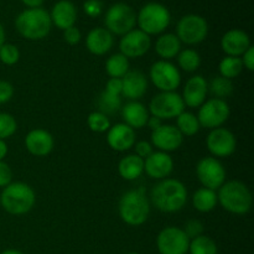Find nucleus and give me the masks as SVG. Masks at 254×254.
<instances>
[{
  "instance_id": "nucleus-51",
  "label": "nucleus",
  "mask_w": 254,
  "mask_h": 254,
  "mask_svg": "<svg viewBox=\"0 0 254 254\" xmlns=\"http://www.w3.org/2000/svg\"><path fill=\"white\" fill-rule=\"evenodd\" d=\"M0 254H25V253L21 252V251H19V250H15V248H9V250L2 251Z\"/></svg>"
},
{
  "instance_id": "nucleus-50",
  "label": "nucleus",
  "mask_w": 254,
  "mask_h": 254,
  "mask_svg": "<svg viewBox=\"0 0 254 254\" xmlns=\"http://www.w3.org/2000/svg\"><path fill=\"white\" fill-rule=\"evenodd\" d=\"M5 42H6V32H5V29L4 26H2V24L0 22V47H1Z\"/></svg>"
},
{
  "instance_id": "nucleus-43",
  "label": "nucleus",
  "mask_w": 254,
  "mask_h": 254,
  "mask_svg": "<svg viewBox=\"0 0 254 254\" xmlns=\"http://www.w3.org/2000/svg\"><path fill=\"white\" fill-rule=\"evenodd\" d=\"M14 97V86L9 81L0 79V104H5Z\"/></svg>"
},
{
  "instance_id": "nucleus-14",
  "label": "nucleus",
  "mask_w": 254,
  "mask_h": 254,
  "mask_svg": "<svg viewBox=\"0 0 254 254\" xmlns=\"http://www.w3.org/2000/svg\"><path fill=\"white\" fill-rule=\"evenodd\" d=\"M206 146L213 158H228L237 149V139L230 129L221 127L210 130L206 138Z\"/></svg>"
},
{
  "instance_id": "nucleus-30",
  "label": "nucleus",
  "mask_w": 254,
  "mask_h": 254,
  "mask_svg": "<svg viewBox=\"0 0 254 254\" xmlns=\"http://www.w3.org/2000/svg\"><path fill=\"white\" fill-rule=\"evenodd\" d=\"M176 128L183 134V136H192L200 131L201 126L198 122L197 116L192 112L184 111L180 116L176 118Z\"/></svg>"
},
{
  "instance_id": "nucleus-23",
  "label": "nucleus",
  "mask_w": 254,
  "mask_h": 254,
  "mask_svg": "<svg viewBox=\"0 0 254 254\" xmlns=\"http://www.w3.org/2000/svg\"><path fill=\"white\" fill-rule=\"evenodd\" d=\"M52 26H56L60 30H66L68 27L74 26L78 17L77 7L71 0H59L52 6L50 11Z\"/></svg>"
},
{
  "instance_id": "nucleus-26",
  "label": "nucleus",
  "mask_w": 254,
  "mask_h": 254,
  "mask_svg": "<svg viewBox=\"0 0 254 254\" xmlns=\"http://www.w3.org/2000/svg\"><path fill=\"white\" fill-rule=\"evenodd\" d=\"M183 44L180 42L179 37L173 32L161 34L155 41V52L164 61H170L175 59L181 51Z\"/></svg>"
},
{
  "instance_id": "nucleus-27",
  "label": "nucleus",
  "mask_w": 254,
  "mask_h": 254,
  "mask_svg": "<svg viewBox=\"0 0 254 254\" xmlns=\"http://www.w3.org/2000/svg\"><path fill=\"white\" fill-rule=\"evenodd\" d=\"M118 173L126 181H134L144 173V160L135 154H128L121 159L118 164Z\"/></svg>"
},
{
  "instance_id": "nucleus-11",
  "label": "nucleus",
  "mask_w": 254,
  "mask_h": 254,
  "mask_svg": "<svg viewBox=\"0 0 254 254\" xmlns=\"http://www.w3.org/2000/svg\"><path fill=\"white\" fill-rule=\"evenodd\" d=\"M151 83L160 92H176L181 84L180 69L170 61L154 62L149 71Z\"/></svg>"
},
{
  "instance_id": "nucleus-39",
  "label": "nucleus",
  "mask_w": 254,
  "mask_h": 254,
  "mask_svg": "<svg viewBox=\"0 0 254 254\" xmlns=\"http://www.w3.org/2000/svg\"><path fill=\"white\" fill-rule=\"evenodd\" d=\"M183 231L188 236L189 240H193V238L203 235L205 227H203V223L200 220H197V218H191V220H189L185 223Z\"/></svg>"
},
{
  "instance_id": "nucleus-1",
  "label": "nucleus",
  "mask_w": 254,
  "mask_h": 254,
  "mask_svg": "<svg viewBox=\"0 0 254 254\" xmlns=\"http://www.w3.org/2000/svg\"><path fill=\"white\" fill-rule=\"evenodd\" d=\"M188 198V188L183 181L166 178L153 186L149 201L160 212L175 213L185 207Z\"/></svg>"
},
{
  "instance_id": "nucleus-45",
  "label": "nucleus",
  "mask_w": 254,
  "mask_h": 254,
  "mask_svg": "<svg viewBox=\"0 0 254 254\" xmlns=\"http://www.w3.org/2000/svg\"><path fill=\"white\" fill-rule=\"evenodd\" d=\"M122 89H123L122 78H109L108 82L106 83L104 92H107L109 94H113V96L122 97Z\"/></svg>"
},
{
  "instance_id": "nucleus-24",
  "label": "nucleus",
  "mask_w": 254,
  "mask_h": 254,
  "mask_svg": "<svg viewBox=\"0 0 254 254\" xmlns=\"http://www.w3.org/2000/svg\"><path fill=\"white\" fill-rule=\"evenodd\" d=\"M114 45V36L106 27H94L86 36V49L94 56L108 54Z\"/></svg>"
},
{
  "instance_id": "nucleus-2",
  "label": "nucleus",
  "mask_w": 254,
  "mask_h": 254,
  "mask_svg": "<svg viewBox=\"0 0 254 254\" xmlns=\"http://www.w3.org/2000/svg\"><path fill=\"white\" fill-rule=\"evenodd\" d=\"M36 203V193L34 189L22 181H12L1 189L0 206L6 213L12 216H22L29 213Z\"/></svg>"
},
{
  "instance_id": "nucleus-37",
  "label": "nucleus",
  "mask_w": 254,
  "mask_h": 254,
  "mask_svg": "<svg viewBox=\"0 0 254 254\" xmlns=\"http://www.w3.org/2000/svg\"><path fill=\"white\" fill-rule=\"evenodd\" d=\"M17 130V122L14 116L0 112V140L11 138Z\"/></svg>"
},
{
  "instance_id": "nucleus-19",
  "label": "nucleus",
  "mask_w": 254,
  "mask_h": 254,
  "mask_svg": "<svg viewBox=\"0 0 254 254\" xmlns=\"http://www.w3.org/2000/svg\"><path fill=\"white\" fill-rule=\"evenodd\" d=\"M135 141V130L124 123L111 126V128L107 131V144L112 150L118 151V153H124L133 149Z\"/></svg>"
},
{
  "instance_id": "nucleus-46",
  "label": "nucleus",
  "mask_w": 254,
  "mask_h": 254,
  "mask_svg": "<svg viewBox=\"0 0 254 254\" xmlns=\"http://www.w3.org/2000/svg\"><path fill=\"white\" fill-rule=\"evenodd\" d=\"M241 61H242L243 68L247 71L253 72L254 71V47L251 46L245 54L241 56Z\"/></svg>"
},
{
  "instance_id": "nucleus-47",
  "label": "nucleus",
  "mask_w": 254,
  "mask_h": 254,
  "mask_svg": "<svg viewBox=\"0 0 254 254\" xmlns=\"http://www.w3.org/2000/svg\"><path fill=\"white\" fill-rule=\"evenodd\" d=\"M163 124L164 123H163V121H161V119L156 118V117H154V116H150V117H149L148 122H146L145 127H148V128L150 129L151 131H154V130H156L158 128H160Z\"/></svg>"
},
{
  "instance_id": "nucleus-29",
  "label": "nucleus",
  "mask_w": 254,
  "mask_h": 254,
  "mask_svg": "<svg viewBox=\"0 0 254 254\" xmlns=\"http://www.w3.org/2000/svg\"><path fill=\"white\" fill-rule=\"evenodd\" d=\"M130 71V62L121 52L113 54L106 61V72L111 78H123Z\"/></svg>"
},
{
  "instance_id": "nucleus-34",
  "label": "nucleus",
  "mask_w": 254,
  "mask_h": 254,
  "mask_svg": "<svg viewBox=\"0 0 254 254\" xmlns=\"http://www.w3.org/2000/svg\"><path fill=\"white\" fill-rule=\"evenodd\" d=\"M235 91L233 82L222 76H217L208 83V93L212 98L225 99L230 97Z\"/></svg>"
},
{
  "instance_id": "nucleus-49",
  "label": "nucleus",
  "mask_w": 254,
  "mask_h": 254,
  "mask_svg": "<svg viewBox=\"0 0 254 254\" xmlns=\"http://www.w3.org/2000/svg\"><path fill=\"white\" fill-rule=\"evenodd\" d=\"M7 151H9V148H7L6 141L0 140V161H4L7 155Z\"/></svg>"
},
{
  "instance_id": "nucleus-13",
  "label": "nucleus",
  "mask_w": 254,
  "mask_h": 254,
  "mask_svg": "<svg viewBox=\"0 0 254 254\" xmlns=\"http://www.w3.org/2000/svg\"><path fill=\"white\" fill-rule=\"evenodd\" d=\"M190 240L183 228L168 226L159 232L156 248L159 254H188Z\"/></svg>"
},
{
  "instance_id": "nucleus-52",
  "label": "nucleus",
  "mask_w": 254,
  "mask_h": 254,
  "mask_svg": "<svg viewBox=\"0 0 254 254\" xmlns=\"http://www.w3.org/2000/svg\"><path fill=\"white\" fill-rule=\"evenodd\" d=\"M127 254H140V253H138V252H129V253H127Z\"/></svg>"
},
{
  "instance_id": "nucleus-21",
  "label": "nucleus",
  "mask_w": 254,
  "mask_h": 254,
  "mask_svg": "<svg viewBox=\"0 0 254 254\" xmlns=\"http://www.w3.org/2000/svg\"><path fill=\"white\" fill-rule=\"evenodd\" d=\"M251 46V37L245 30L231 29L221 37V49L226 56L241 57Z\"/></svg>"
},
{
  "instance_id": "nucleus-3",
  "label": "nucleus",
  "mask_w": 254,
  "mask_h": 254,
  "mask_svg": "<svg viewBox=\"0 0 254 254\" xmlns=\"http://www.w3.org/2000/svg\"><path fill=\"white\" fill-rule=\"evenodd\" d=\"M119 217L126 225L138 227L150 216V201L143 188L133 189L122 195L118 203Z\"/></svg>"
},
{
  "instance_id": "nucleus-25",
  "label": "nucleus",
  "mask_w": 254,
  "mask_h": 254,
  "mask_svg": "<svg viewBox=\"0 0 254 254\" xmlns=\"http://www.w3.org/2000/svg\"><path fill=\"white\" fill-rule=\"evenodd\" d=\"M121 114L123 118V123L130 127L134 130L144 128L150 117L148 107H145L139 101L127 102L124 106H122Z\"/></svg>"
},
{
  "instance_id": "nucleus-12",
  "label": "nucleus",
  "mask_w": 254,
  "mask_h": 254,
  "mask_svg": "<svg viewBox=\"0 0 254 254\" xmlns=\"http://www.w3.org/2000/svg\"><path fill=\"white\" fill-rule=\"evenodd\" d=\"M226 169L218 159L205 156L196 165V176L202 188L217 191L226 183Z\"/></svg>"
},
{
  "instance_id": "nucleus-20",
  "label": "nucleus",
  "mask_w": 254,
  "mask_h": 254,
  "mask_svg": "<svg viewBox=\"0 0 254 254\" xmlns=\"http://www.w3.org/2000/svg\"><path fill=\"white\" fill-rule=\"evenodd\" d=\"M25 148L31 155L44 158L54 150L55 139L52 134L45 129H32L25 136Z\"/></svg>"
},
{
  "instance_id": "nucleus-31",
  "label": "nucleus",
  "mask_w": 254,
  "mask_h": 254,
  "mask_svg": "<svg viewBox=\"0 0 254 254\" xmlns=\"http://www.w3.org/2000/svg\"><path fill=\"white\" fill-rule=\"evenodd\" d=\"M178 59V68L183 71L192 73L196 72L201 66V56L196 50L193 49H185L181 50L179 55L176 56Z\"/></svg>"
},
{
  "instance_id": "nucleus-9",
  "label": "nucleus",
  "mask_w": 254,
  "mask_h": 254,
  "mask_svg": "<svg viewBox=\"0 0 254 254\" xmlns=\"http://www.w3.org/2000/svg\"><path fill=\"white\" fill-rule=\"evenodd\" d=\"M148 109L150 116L161 121H170L185 111V104L178 92H160L151 98Z\"/></svg>"
},
{
  "instance_id": "nucleus-4",
  "label": "nucleus",
  "mask_w": 254,
  "mask_h": 254,
  "mask_svg": "<svg viewBox=\"0 0 254 254\" xmlns=\"http://www.w3.org/2000/svg\"><path fill=\"white\" fill-rule=\"evenodd\" d=\"M217 200L223 210L237 216L248 213L253 206L250 188L240 180L226 181L217 190Z\"/></svg>"
},
{
  "instance_id": "nucleus-15",
  "label": "nucleus",
  "mask_w": 254,
  "mask_h": 254,
  "mask_svg": "<svg viewBox=\"0 0 254 254\" xmlns=\"http://www.w3.org/2000/svg\"><path fill=\"white\" fill-rule=\"evenodd\" d=\"M151 47V37L139 29H133L123 35L119 41V52L130 59H140L149 52Z\"/></svg>"
},
{
  "instance_id": "nucleus-35",
  "label": "nucleus",
  "mask_w": 254,
  "mask_h": 254,
  "mask_svg": "<svg viewBox=\"0 0 254 254\" xmlns=\"http://www.w3.org/2000/svg\"><path fill=\"white\" fill-rule=\"evenodd\" d=\"M122 106H123V104H122L121 96H113V94H109L104 91L99 94L98 111L104 113L106 116L117 113L118 111H121Z\"/></svg>"
},
{
  "instance_id": "nucleus-7",
  "label": "nucleus",
  "mask_w": 254,
  "mask_h": 254,
  "mask_svg": "<svg viewBox=\"0 0 254 254\" xmlns=\"http://www.w3.org/2000/svg\"><path fill=\"white\" fill-rule=\"evenodd\" d=\"M106 29L116 36L128 34L136 25V12L133 7L126 2H116L111 5L104 15Z\"/></svg>"
},
{
  "instance_id": "nucleus-6",
  "label": "nucleus",
  "mask_w": 254,
  "mask_h": 254,
  "mask_svg": "<svg viewBox=\"0 0 254 254\" xmlns=\"http://www.w3.org/2000/svg\"><path fill=\"white\" fill-rule=\"evenodd\" d=\"M171 22V14L168 7L161 2H146L139 12H136L138 29L146 35H161Z\"/></svg>"
},
{
  "instance_id": "nucleus-38",
  "label": "nucleus",
  "mask_w": 254,
  "mask_h": 254,
  "mask_svg": "<svg viewBox=\"0 0 254 254\" xmlns=\"http://www.w3.org/2000/svg\"><path fill=\"white\" fill-rule=\"evenodd\" d=\"M20 60V50L16 45L5 42L0 47V62L5 66H14Z\"/></svg>"
},
{
  "instance_id": "nucleus-32",
  "label": "nucleus",
  "mask_w": 254,
  "mask_h": 254,
  "mask_svg": "<svg viewBox=\"0 0 254 254\" xmlns=\"http://www.w3.org/2000/svg\"><path fill=\"white\" fill-rule=\"evenodd\" d=\"M243 64L241 61V57H233V56H226L218 64V72L220 76L225 77V78L231 79L237 78L243 71Z\"/></svg>"
},
{
  "instance_id": "nucleus-16",
  "label": "nucleus",
  "mask_w": 254,
  "mask_h": 254,
  "mask_svg": "<svg viewBox=\"0 0 254 254\" xmlns=\"http://www.w3.org/2000/svg\"><path fill=\"white\" fill-rule=\"evenodd\" d=\"M150 143L159 151L170 154L181 148L184 143V136L175 126L163 124L160 128L151 131Z\"/></svg>"
},
{
  "instance_id": "nucleus-22",
  "label": "nucleus",
  "mask_w": 254,
  "mask_h": 254,
  "mask_svg": "<svg viewBox=\"0 0 254 254\" xmlns=\"http://www.w3.org/2000/svg\"><path fill=\"white\" fill-rule=\"evenodd\" d=\"M122 97L128 101H139L148 91V77L139 69H130L122 78Z\"/></svg>"
},
{
  "instance_id": "nucleus-28",
  "label": "nucleus",
  "mask_w": 254,
  "mask_h": 254,
  "mask_svg": "<svg viewBox=\"0 0 254 254\" xmlns=\"http://www.w3.org/2000/svg\"><path fill=\"white\" fill-rule=\"evenodd\" d=\"M218 205L217 192L206 188H200L193 192L192 206L201 213L211 212Z\"/></svg>"
},
{
  "instance_id": "nucleus-33",
  "label": "nucleus",
  "mask_w": 254,
  "mask_h": 254,
  "mask_svg": "<svg viewBox=\"0 0 254 254\" xmlns=\"http://www.w3.org/2000/svg\"><path fill=\"white\" fill-rule=\"evenodd\" d=\"M189 254H218V247L215 240L206 235L190 240Z\"/></svg>"
},
{
  "instance_id": "nucleus-17",
  "label": "nucleus",
  "mask_w": 254,
  "mask_h": 254,
  "mask_svg": "<svg viewBox=\"0 0 254 254\" xmlns=\"http://www.w3.org/2000/svg\"><path fill=\"white\" fill-rule=\"evenodd\" d=\"M208 94V82L205 77L200 74L190 77L186 81L185 86L183 88V98L185 107L189 108H198L202 106L203 102L207 99Z\"/></svg>"
},
{
  "instance_id": "nucleus-42",
  "label": "nucleus",
  "mask_w": 254,
  "mask_h": 254,
  "mask_svg": "<svg viewBox=\"0 0 254 254\" xmlns=\"http://www.w3.org/2000/svg\"><path fill=\"white\" fill-rule=\"evenodd\" d=\"M64 40L67 42V44L71 45V46L78 45L82 40L81 30H79L76 25L64 30Z\"/></svg>"
},
{
  "instance_id": "nucleus-10",
  "label": "nucleus",
  "mask_w": 254,
  "mask_h": 254,
  "mask_svg": "<svg viewBox=\"0 0 254 254\" xmlns=\"http://www.w3.org/2000/svg\"><path fill=\"white\" fill-rule=\"evenodd\" d=\"M197 116L201 128H207L210 130L221 128L231 116V108L226 99L210 98L206 99L202 106L198 107Z\"/></svg>"
},
{
  "instance_id": "nucleus-36",
  "label": "nucleus",
  "mask_w": 254,
  "mask_h": 254,
  "mask_svg": "<svg viewBox=\"0 0 254 254\" xmlns=\"http://www.w3.org/2000/svg\"><path fill=\"white\" fill-rule=\"evenodd\" d=\"M87 126H88V128L93 133L102 134L107 133L112 124L108 116H106V114L99 111H94L89 113V116L87 117Z\"/></svg>"
},
{
  "instance_id": "nucleus-18",
  "label": "nucleus",
  "mask_w": 254,
  "mask_h": 254,
  "mask_svg": "<svg viewBox=\"0 0 254 254\" xmlns=\"http://www.w3.org/2000/svg\"><path fill=\"white\" fill-rule=\"evenodd\" d=\"M174 170V159L164 151H154L144 160V173L154 180H164L169 178Z\"/></svg>"
},
{
  "instance_id": "nucleus-44",
  "label": "nucleus",
  "mask_w": 254,
  "mask_h": 254,
  "mask_svg": "<svg viewBox=\"0 0 254 254\" xmlns=\"http://www.w3.org/2000/svg\"><path fill=\"white\" fill-rule=\"evenodd\" d=\"M12 183V170L10 165L5 161H0V189Z\"/></svg>"
},
{
  "instance_id": "nucleus-48",
  "label": "nucleus",
  "mask_w": 254,
  "mask_h": 254,
  "mask_svg": "<svg viewBox=\"0 0 254 254\" xmlns=\"http://www.w3.org/2000/svg\"><path fill=\"white\" fill-rule=\"evenodd\" d=\"M45 0H21L22 4L26 6V9H36V7H41Z\"/></svg>"
},
{
  "instance_id": "nucleus-40",
  "label": "nucleus",
  "mask_w": 254,
  "mask_h": 254,
  "mask_svg": "<svg viewBox=\"0 0 254 254\" xmlns=\"http://www.w3.org/2000/svg\"><path fill=\"white\" fill-rule=\"evenodd\" d=\"M83 11L89 17H98L103 12V2L101 0H86L83 2Z\"/></svg>"
},
{
  "instance_id": "nucleus-41",
  "label": "nucleus",
  "mask_w": 254,
  "mask_h": 254,
  "mask_svg": "<svg viewBox=\"0 0 254 254\" xmlns=\"http://www.w3.org/2000/svg\"><path fill=\"white\" fill-rule=\"evenodd\" d=\"M133 149H134V154H135L136 156H139V158L143 159V160H145L149 155H151V154L155 151L150 141H146V140L135 141Z\"/></svg>"
},
{
  "instance_id": "nucleus-5",
  "label": "nucleus",
  "mask_w": 254,
  "mask_h": 254,
  "mask_svg": "<svg viewBox=\"0 0 254 254\" xmlns=\"http://www.w3.org/2000/svg\"><path fill=\"white\" fill-rule=\"evenodd\" d=\"M14 24L17 34L30 41L45 39L52 29L50 12L42 7L22 10Z\"/></svg>"
},
{
  "instance_id": "nucleus-8",
  "label": "nucleus",
  "mask_w": 254,
  "mask_h": 254,
  "mask_svg": "<svg viewBox=\"0 0 254 254\" xmlns=\"http://www.w3.org/2000/svg\"><path fill=\"white\" fill-rule=\"evenodd\" d=\"M176 36L181 44L193 46L206 40L208 35L207 20L197 14H188L181 17L176 25Z\"/></svg>"
}]
</instances>
